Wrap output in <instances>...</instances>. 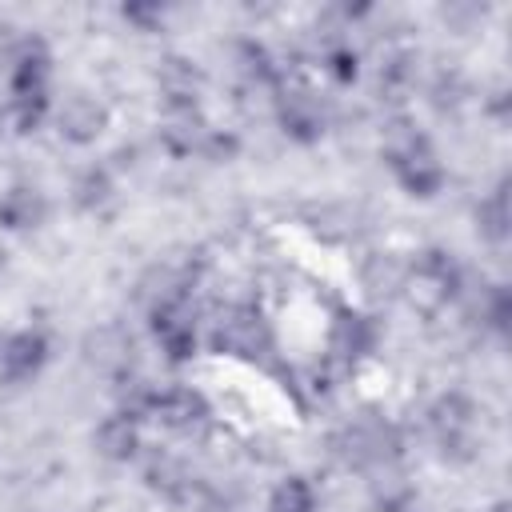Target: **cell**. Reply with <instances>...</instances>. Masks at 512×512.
<instances>
[{"instance_id":"cell-1","label":"cell","mask_w":512,"mask_h":512,"mask_svg":"<svg viewBox=\"0 0 512 512\" xmlns=\"http://www.w3.org/2000/svg\"><path fill=\"white\" fill-rule=\"evenodd\" d=\"M460 264L448 256V252H440V248H432V252H424L420 260H416V268H412V276H404V288H408V300L420 308V312H436V308H444L456 292H460Z\"/></svg>"},{"instance_id":"cell-2","label":"cell","mask_w":512,"mask_h":512,"mask_svg":"<svg viewBox=\"0 0 512 512\" xmlns=\"http://www.w3.org/2000/svg\"><path fill=\"white\" fill-rule=\"evenodd\" d=\"M152 332H156L160 348L168 352V360H188L196 348V312H192L188 296L152 304Z\"/></svg>"},{"instance_id":"cell-3","label":"cell","mask_w":512,"mask_h":512,"mask_svg":"<svg viewBox=\"0 0 512 512\" xmlns=\"http://www.w3.org/2000/svg\"><path fill=\"white\" fill-rule=\"evenodd\" d=\"M48 356V344L40 332H12L0 340V380L4 384H20L32 372H40Z\"/></svg>"},{"instance_id":"cell-4","label":"cell","mask_w":512,"mask_h":512,"mask_svg":"<svg viewBox=\"0 0 512 512\" xmlns=\"http://www.w3.org/2000/svg\"><path fill=\"white\" fill-rule=\"evenodd\" d=\"M276 116H280L284 132L296 136V140H316L320 128H324L320 100H316L312 92H304V88H284V92L276 96Z\"/></svg>"},{"instance_id":"cell-5","label":"cell","mask_w":512,"mask_h":512,"mask_svg":"<svg viewBox=\"0 0 512 512\" xmlns=\"http://www.w3.org/2000/svg\"><path fill=\"white\" fill-rule=\"evenodd\" d=\"M152 416H156L164 428H172V432H192V428L204 424L208 408H204L200 392H192V388H164V392H156Z\"/></svg>"},{"instance_id":"cell-6","label":"cell","mask_w":512,"mask_h":512,"mask_svg":"<svg viewBox=\"0 0 512 512\" xmlns=\"http://www.w3.org/2000/svg\"><path fill=\"white\" fill-rule=\"evenodd\" d=\"M428 424L444 448H464L468 428H472V404L460 392H448L428 408Z\"/></svg>"},{"instance_id":"cell-7","label":"cell","mask_w":512,"mask_h":512,"mask_svg":"<svg viewBox=\"0 0 512 512\" xmlns=\"http://www.w3.org/2000/svg\"><path fill=\"white\" fill-rule=\"evenodd\" d=\"M56 128H60V136H68V140H76V144L96 140V132L104 128V108H100L92 96L72 92V96L56 108Z\"/></svg>"},{"instance_id":"cell-8","label":"cell","mask_w":512,"mask_h":512,"mask_svg":"<svg viewBox=\"0 0 512 512\" xmlns=\"http://www.w3.org/2000/svg\"><path fill=\"white\" fill-rule=\"evenodd\" d=\"M372 348V320L360 312H340L332 320V340H328V356H336L340 364H352L356 356H364Z\"/></svg>"},{"instance_id":"cell-9","label":"cell","mask_w":512,"mask_h":512,"mask_svg":"<svg viewBox=\"0 0 512 512\" xmlns=\"http://www.w3.org/2000/svg\"><path fill=\"white\" fill-rule=\"evenodd\" d=\"M396 176H400V184H404L408 192L432 196V192L440 188V180H444V168H440V160L432 156V148L420 144V148H412L408 156L396 160Z\"/></svg>"},{"instance_id":"cell-10","label":"cell","mask_w":512,"mask_h":512,"mask_svg":"<svg viewBox=\"0 0 512 512\" xmlns=\"http://www.w3.org/2000/svg\"><path fill=\"white\" fill-rule=\"evenodd\" d=\"M156 80H160V92L172 100V108H192V100H196V92H200V72H196L192 60H184V56L160 60Z\"/></svg>"},{"instance_id":"cell-11","label":"cell","mask_w":512,"mask_h":512,"mask_svg":"<svg viewBox=\"0 0 512 512\" xmlns=\"http://www.w3.org/2000/svg\"><path fill=\"white\" fill-rule=\"evenodd\" d=\"M96 448L108 456V460H132L136 448H140V432H136V420L116 412L108 416L100 428H96Z\"/></svg>"},{"instance_id":"cell-12","label":"cell","mask_w":512,"mask_h":512,"mask_svg":"<svg viewBox=\"0 0 512 512\" xmlns=\"http://www.w3.org/2000/svg\"><path fill=\"white\" fill-rule=\"evenodd\" d=\"M88 356H92V364L96 368H104V372H112V376H128V364H132V340L124 336V332H116V328H100L92 340H88Z\"/></svg>"},{"instance_id":"cell-13","label":"cell","mask_w":512,"mask_h":512,"mask_svg":"<svg viewBox=\"0 0 512 512\" xmlns=\"http://www.w3.org/2000/svg\"><path fill=\"white\" fill-rule=\"evenodd\" d=\"M208 132H212V128H208L192 108H176V112H172V120H168V128H164V140H168V148H172V152L192 156V152H204Z\"/></svg>"},{"instance_id":"cell-14","label":"cell","mask_w":512,"mask_h":512,"mask_svg":"<svg viewBox=\"0 0 512 512\" xmlns=\"http://www.w3.org/2000/svg\"><path fill=\"white\" fill-rule=\"evenodd\" d=\"M0 220L8 224V228H32V224H40L44 220V196L36 192V188H8L4 196H0Z\"/></svg>"},{"instance_id":"cell-15","label":"cell","mask_w":512,"mask_h":512,"mask_svg":"<svg viewBox=\"0 0 512 512\" xmlns=\"http://www.w3.org/2000/svg\"><path fill=\"white\" fill-rule=\"evenodd\" d=\"M236 68H240V76L252 80V84H272V80H276V64H272L268 48L256 44V40H240V44H236Z\"/></svg>"},{"instance_id":"cell-16","label":"cell","mask_w":512,"mask_h":512,"mask_svg":"<svg viewBox=\"0 0 512 512\" xmlns=\"http://www.w3.org/2000/svg\"><path fill=\"white\" fill-rule=\"evenodd\" d=\"M272 512H316V492L304 476H288L276 484L272 500H268Z\"/></svg>"},{"instance_id":"cell-17","label":"cell","mask_w":512,"mask_h":512,"mask_svg":"<svg viewBox=\"0 0 512 512\" xmlns=\"http://www.w3.org/2000/svg\"><path fill=\"white\" fill-rule=\"evenodd\" d=\"M108 196H112V180H108V172H104V168H88V172L76 180V204H80V208L96 212Z\"/></svg>"},{"instance_id":"cell-18","label":"cell","mask_w":512,"mask_h":512,"mask_svg":"<svg viewBox=\"0 0 512 512\" xmlns=\"http://www.w3.org/2000/svg\"><path fill=\"white\" fill-rule=\"evenodd\" d=\"M480 232L492 236V240H504L508 236V204H504V192H492L488 200H480Z\"/></svg>"},{"instance_id":"cell-19","label":"cell","mask_w":512,"mask_h":512,"mask_svg":"<svg viewBox=\"0 0 512 512\" xmlns=\"http://www.w3.org/2000/svg\"><path fill=\"white\" fill-rule=\"evenodd\" d=\"M364 284H368V292H396V288H404V272L392 264V260H372L368 264V272H364Z\"/></svg>"},{"instance_id":"cell-20","label":"cell","mask_w":512,"mask_h":512,"mask_svg":"<svg viewBox=\"0 0 512 512\" xmlns=\"http://www.w3.org/2000/svg\"><path fill=\"white\" fill-rule=\"evenodd\" d=\"M0 268H4V252H0Z\"/></svg>"},{"instance_id":"cell-21","label":"cell","mask_w":512,"mask_h":512,"mask_svg":"<svg viewBox=\"0 0 512 512\" xmlns=\"http://www.w3.org/2000/svg\"><path fill=\"white\" fill-rule=\"evenodd\" d=\"M0 124H4V112H0Z\"/></svg>"}]
</instances>
